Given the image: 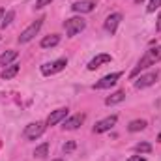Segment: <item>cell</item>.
Masks as SVG:
<instances>
[{"label": "cell", "instance_id": "603a6c76", "mask_svg": "<svg viewBox=\"0 0 161 161\" xmlns=\"http://www.w3.org/2000/svg\"><path fill=\"white\" fill-rule=\"evenodd\" d=\"M75 148H77L75 141H69V142H66V144H64V148H62V150H64V154H71Z\"/></svg>", "mask_w": 161, "mask_h": 161}, {"label": "cell", "instance_id": "9c48e42d", "mask_svg": "<svg viewBox=\"0 0 161 161\" xmlns=\"http://www.w3.org/2000/svg\"><path fill=\"white\" fill-rule=\"evenodd\" d=\"M94 8H96L94 0H79L71 6V9L75 13H90V11H94Z\"/></svg>", "mask_w": 161, "mask_h": 161}, {"label": "cell", "instance_id": "8992f818", "mask_svg": "<svg viewBox=\"0 0 161 161\" xmlns=\"http://www.w3.org/2000/svg\"><path fill=\"white\" fill-rule=\"evenodd\" d=\"M116 122H118V116H116V114H111V116L99 120L96 125H94V133H105V131L113 129V127L116 125Z\"/></svg>", "mask_w": 161, "mask_h": 161}, {"label": "cell", "instance_id": "6da1fadb", "mask_svg": "<svg viewBox=\"0 0 161 161\" xmlns=\"http://www.w3.org/2000/svg\"><path fill=\"white\" fill-rule=\"evenodd\" d=\"M159 60H161V45H159V47H154V49H148V51L144 53V56L139 60L137 68L131 71V75H129V77H131V79H133V77H137L142 69H146V68H150V66L158 64Z\"/></svg>", "mask_w": 161, "mask_h": 161}, {"label": "cell", "instance_id": "5b68a950", "mask_svg": "<svg viewBox=\"0 0 161 161\" xmlns=\"http://www.w3.org/2000/svg\"><path fill=\"white\" fill-rule=\"evenodd\" d=\"M45 127H47V124H43V122H32L25 127V137L28 141H36L45 133Z\"/></svg>", "mask_w": 161, "mask_h": 161}, {"label": "cell", "instance_id": "ffe728a7", "mask_svg": "<svg viewBox=\"0 0 161 161\" xmlns=\"http://www.w3.org/2000/svg\"><path fill=\"white\" fill-rule=\"evenodd\" d=\"M135 152H139V154H150L152 152V144L150 142H137L135 144Z\"/></svg>", "mask_w": 161, "mask_h": 161}, {"label": "cell", "instance_id": "484cf974", "mask_svg": "<svg viewBox=\"0 0 161 161\" xmlns=\"http://www.w3.org/2000/svg\"><path fill=\"white\" fill-rule=\"evenodd\" d=\"M156 28L161 32V11H159V15H158V23H156Z\"/></svg>", "mask_w": 161, "mask_h": 161}, {"label": "cell", "instance_id": "d4e9b609", "mask_svg": "<svg viewBox=\"0 0 161 161\" xmlns=\"http://www.w3.org/2000/svg\"><path fill=\"white\" fill-rule=\"evenodd\" d=\"M127 161H146V159H144L142 156H131V158H129Z\"/></svg>", "mask_w": 161, "mask_h": 161}, {"label": "cell", "instance_id": "f1b7e54d", "mask_svg": "<svg viewBox=\"0 0 161 161\" xmlns=\"http://www.w3.org/2000/svg\"><path fill=\"white\" fill-rule=\"evenodd\" d=\"M135 2H137V4H141V2H142V0H135Z\"/></svg>", "mask_w": 161, "mask_h": 161}, {"label": "cell", "instance_id": "ac0fdd59", "mask_svg": "<svg viewBox=\"0 0 161 161\" xmlns=\"http://www.w3.org/2000/svg\"><path fill=\"white\" fill-rule=\"evenodd\" d=\"M146 125H148V122L146 120H133V122H129L127 129H129L131 133H137V131H142Z\"/></svg>", "mask_w": 161, "mask_h": 161}, {"label": "cell", "instance_id": "2e32d148", "mask_svg": "<svg viewBox=\"0 0 161 161\" xmlns=\"http://www.w3.org/2000/svg\"><path fill=\"white\" fill-rule=\"evenodd\" d=\"M17 56H19V53H17V51H6V53H2V54H0V64H2V66H9Z\"/></svg>", "mask_w": 161, "mask_h": 161}, {"label": "cell", "instance_id": "30bf717a", "mask_svg": "<svg viewBox=\"0 0 161 161\" xmlns=\"http://www.w3.org/2000/svg\"><path fill=\"white\" fill-rule=\"evenodd\" d=\"M68 116V107H62V109H56V111H53L49 116H47V125H56L58 122H62L64 118Z\"/></svg>", "mask_w": 161, "mask_h": 161}, {"label": "cell", "instance_id": "4316f807", "mask_svg": "<svg viewBox=\"0 0 161 161\" xmlns=\"http://www.w3.org/2000/svg\"><path fill=\"white\" fill-rule=\"evenodd\" d=\"M4 15H6V9H4V8H0V23H2V19H4Z\"/></svg>", "mask_w": 161, "mask_h": 161}, {"label": "cell", "instance_id": "5bb4252c", "mask_svg": "<svg viewBox=\"0 0 161 161\" xmlns=\"http://www.w3.org/2000/svg\"><path fill=\"white\" fill-rule=\"evenodd\" d=\"M125 99V92H122V90H118V92H114V94H111L107 99H105V105H109V107H113V105H118V103H122Z\"/></svg>", "mask_w": 161, "mask_h": 161}, {"label": "cell", "instance_id": "3957f363", "mask_svg": "<svg viewBox=\"0 0 161 161\" xmlns=\"http://www.w3.org/2000/svg\"><path fill=\"white\" fill-rule=\"evenodd\" d=\"M66 66H68V58H58V60H53L49 64H43L41 66V73L45 77H49V75H54V73L62 71Z\"/></svg>", "mask_w": 161, "mask_h": 161}, {"label": "cell", "instance_id": "cb8c5ba5", "mask_svg": "<svg viewBox=\"0 0 161 161\" xmlns=\"http://www.w3.org/2000/svg\"><path fill=\"white\" fill-rule=\"evenodd\" d=\"M53 0H36V8H45V6H49Z\"/></svg>", "mask_w": 161, "mask_h": 161}, {"label": "cell", "instance_id": "44dd1931", "mask_svg": "<svg viewBox=\"0 0 161 161\" xmlns=\"http://www.w3.org/2000/svg\"><path fill=\"white\" fill-rule=\"evenodd\" d=\"M13 19H15V11L11 9V11H8V13L4 15V19H2V23H0V26H2V28H6V26H9Z\"/></svg>", "mask_w": 161, "mask_h": 161}, {"label": "cell", "instance_id": "52a82bcc", "mask_svg": "<svg viewBox=\"0 0 161 161\" xmlns=\"http://www.w3.org/2000/svg\"><path fill=\"white\" fill-rule=\"evenodd\" d=\"M122 77L120 71H116V73H111V75H105L103 79H99L96 84H94V90H103V88H111V86H114L118 79Z\"/></svg>", "mask_w": 161, "mask_h": 161}, {"label": "cell", "instance_id": "8fae6325", "mask_svg": "<svg viewBox=\"0 0 161 161\" xmlns=\"http://www.w3.org/2000/svg\"><path fill=\"white\" fill-rule=\"evenodd\" d=\"M113 58H111V54H107V53H101V54H97L96 58H92L90 62H88V69L90 71H94V69H97V68H101L103 64H109Z\"/></svg>", "mask_w": 161, "mask_h": 161}, {"label": "cell", "instance_id": "83f0119b", "mask_svg": "<svg viewBox=\"0 0 161 161\" xmlns=\"http://www.w3.org/2000/svg\"><path fill=\"white\" fill-rule=\"evenodd\" d=\"M158 141H159V142H161V133H159V135H158Z\"/></svg>", "mask_w": 161, "mask_h": 161}, {"label": "cell", "instance_id": "7a4b0ae2", "mask_svg": "<svg viewBox=\"0 0 161 161\" xmlns=\"http://www.w3.org/2000/svg\"><path fill=\"white\" fill-rule=\"evenodd\" d=\"M64 28H66V34L69 38H73L75 34H79V32H82L86 28V21L82 17H71V19H68L64 23Z\"/></svg>", "mask_w": 161, "mask_h": 161}, {"label": "cell", "instance_id": "7c38bea8", "mask_svg": "<svg viewBox=\"0 0 161 161\" xmlns=\"http://www.w3.org/2000/svg\"><path fill=\"white\" fill-rule=\"evenodd\" d=\"M158 73H146V75H141L139 79H137V82H135V86L137 88H146V86H152L156 80H158Z\"/></svg>", "mask_w": 161, "mask_h": 161}, {"label": "cell", "instance_id": "e0dca14e", "mask_svg": "<svg viewBox=\"0 0 161 161\" xmlns=\"http://www.w3.org/2000/svg\"><path fill=\"white\" fill-rule=\"evenodd\" d=\"M60 43V36L58 34H51V36H45L43 40H41V47L43 49H49V47H54V45H58Z\"/></svg>", "mask_w": 161, "mask_h": 161}, {"label": "cell", "instance_id": "d6986e66", "mask_svg": "<svg viewBox=\"0 0 161 161\" xmlns=\"http://www.w3.org/2000/svg\"><path fill=\"white\" fill-rule=\"evenodd\" d=\"M47 154H49V142H43L41 146H38V148L34 150V158H38V159L47 158Z\"/></svg>", "mask_w": 161, "mask_h": 161}, {"label": "cell", "instance_id": "4fadbf2b", "mask_svg": "<svg viewBox=\"0 0 161 161\" xmlns=\"http://www.w3.org/2000/svg\"><path fill=\"white\" fill-rule=\"evenodd\" d=\"M84 122V114H75V116H71V118H68V120L64 122V129H68V131H71V129H77L80 124Z\"/></svg>", "mask_w": 161, "mask_h": 161}, {"label": "cell", "instance_id": "f546056e", "mask_svg": "<svg viewBox=\"0 0 161 161\" xmlns=\"http://www.w3.org/2000/svg\"><path fill=\"white\" fill-rule=\"evenodd\" d=\"M54 161H64V159H54Z\"/></svg>", "mask_w": 161, "mask_h": 161}, {"label": "cell", "instance_id": "9a60e30c", "mask_svg": "<svg viewBox=\"0 0 161 161\" xmlns=\"http://www.w3.org/2000/svg\"><path fill=\"white\" fill-rule=\"evenodd\" d=\"M19 69H21V68H19L17 64H9V66H6V69L2 71L0 77H2L4 80H9V79H13V77L19 73Z\"/></svg>", "mask_w": 161, "mask_h": 161}, {"label": "cell", "instance_id": "ba28073f", "mask_svg": "<svg viewBox=\"0 0 161 161\" xmlns=\"http://www.w3.org/2000/svg\"><path fill=\"white\" fill-rule=\"evenodd\" d=\"M122 21V13H111L107 19H105V30L113 36V34H116V28H118V25H120Z\"/></svg>", "mask_w": 161, "mask_h": 161}, {"label": "cell", "instance_id": "277c9868", "mask_svg": "<svg viewBox=\"0 0 161 161\" xmlns=\"http://www.w3.org/2000/svg\"><path fill=\"white\" fill-rule=\"evenodd\" d=\"M41 25H43V19H36L28 28H25L23 32H21V36H19V43H28V41H32L36 38V34L40 32Z\"/></svg>", "mask_w": 161, "mask_h": 161}, {"label": "cell", "instance_id": "7402d4cb", "mask_svg": "<svg viewBox=\"0 0 161 161\" xmlns=\"http://www.w3.org/2000/svg\"><path fill=\"white\" fill-rule=\"evenodd\" d=\"M159 6H161V0H150V2H148V8H146V9H148V13H154V11H156V9L159 8Z\"/></svg>", "mask_w": 161, "mask_h": 161}]
</instances>
